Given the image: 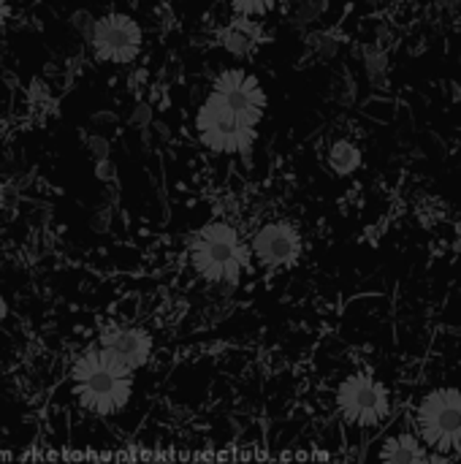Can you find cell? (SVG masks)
<instances>
[{
  "label": "cell",
  "instance_id": "obj_1",
  "mask_svg": "<svg viewBox=\"0 0 461 464\" xmlns=\"http://www.w3.org/2000/svg\"><path fill=\"white\" fill-rule=\"evenodd\" d=\"M71 386L76 402L92 416H117L133 397V372L111 362L95 348L82 351L71 364Z\"/></svg>",
  "mask_w": 461,
  "mask_h": 464
},
{
  "label": "cell",
  "instance_id": "obj_2",
  "mask_svg": "<svg viewBox=\"0 0 461 464\" xmlns=\"http://www.w3.org/2000/svg\"><path fill=\"white\" fill-rule=\"evenodd\" d=\"M187 258L193 272L212 285H239L253 264L250 245L231 223L223 220L206 223L193 234Z\"/></svg>",
  "mask_w": 461,
  "mask_h": 464
},
{
  "label": "cell",
  "instance_id": "obj_3",
  "mask_svg": "<svg viewBox=\"0 0 461 464\" xmlns=\"http://www.w3.org/2000/svg\"><path fill=\"white\" fill-rule=\"evenodd\" d=\"M416 435L432 454H461V389L440 386L416 405Z\"/></svg>",
  "mask_w": 461,
  "mask_h": 464
},
{
  "label": "cell",
  "instance_id": "obj_4",
  "mask_svg": "<svg viewBox=\"0 0 461 464\" xmlns=\"http://www.w3.org/2000/svg\"><path fill=\"white\" fill-rule=\"evenodd\" d=\"M196 133L201 144L217 155H242L255 144L258 125L242 117L217 92H209L196 114Z\"/></svg>",
  "mask_w": 461,
  "mask_h": 464
},
{
  "label": "cell",
  "instance_id": "obj_5",
  "mask_svg": "<svg viewBox=\"0 0 461 464\" xmlns=\"http://www.w3.org/2000/svg\"><path fill=\"white\" fill-rule=\"evenodd\" d=\"M334 402L345 424L356 430H378L391 419V392L370 372L348 375L337 386Z\"/></svg>",
  "mask_w": 461,
  "mask_h": 464
},
{
  "label": "cell",
  "instance_id": "obj_6",
  "mask_svg": "<svg viewBox=\"0 0 461 464\" xmlns=\"http://www.w3.org/2000/svg\"><path fill=\"white\" fill-rule=\"evenodd\" d=\"M90 49L98 63H111V65H128L141 54L144 46V33L141 24L120 11L103 14L101 19L92 22L90 33Z\"/></svg>",
  "mask_w": 461,
  "mask_h": 464
},
{
  "label": "cell",
  "instance_id": "obj_7",
  "mask_svg": "<svg viewBox=\"0 0 461 464\" xmlns=\"http://www.w3.org/2000/svg\"><path fill=\"white\" fill-rule=\"evenodd\" d=\"M250 256L255 264L272 272L293 269L304 256L302 231L288 220H269L264 223L250 239Z\"/></svg>",
  "mask_w": 461,
  "mask_h": 464
},
{
  "label": "cell",
  "instance_id": "obj_8",
  "mask_svg": "<svg viewBox=\"0 0 461 464\" xmlns=\"http://www.w3.org/2000/svg\"><path fill=\"white\" fill-rule=\"evenodd\" d=\"M98 351L106 353L111 362H117L120 367H125L128 372H139L141 367L149 364L155 343L149 337V332L130 326V324H109L101 329L98 334Z\"/></svg>",
  "mask_w": 461,
  "mask_h": 464
},
{
  "label": "cell",
  "instance_id": "obj_9",
  "mask_svg": "<svg viewBox=\"0 0 461 464\" xmlns=\"http://www.w3.org/2000/svg\"><path fill=\"white\" fill-rule=\"evenodd\" d=\"M212 92H217L226 103H231L242 117H247L253 125H261L266 114V92L264 84L245 68H226L212 84Z\"/></svg>",
  "mask_w": 461,
  "mask_h": 464
},
{
  "label": "cell",
  "instance_id": "obj_10",
  "mask_svg": "<svg viewBox=\"0 0 461 464\" xmlns=\"http://www.w3.org/2000/svg\"><path fill=\"white\" fill-rule=\"evenodd\" d=\"M264 41H266L264 27L250 16H234L220 30V46L234 57H250L253 52H258Z\"/></svg>",
  "mask_w": 461,
  "mask_h": 464
},
{
  "label": "cell",
  "instance_id": "obj_11",
  "mask_svg": "<svg viewBox=\"0 0 461 464\" xmlns=\"http://www.w3.org/2000/svg\"><path fill=\"white\" fill-rule=\"evenodd\" d=\"M427 446L421 443V438L416 432H397L391 435L383 449H380V464H424L427 459Z\"/></svg>",
  "mask_w": 461,
  "mask_h": 464
},
{
  "label": "cell",
  "instance_id": "obj_12",
  "mask_svg": "<svg viewBox=\"0 0 461 464\" xmlns=\"http://www.w3.org/2000/svg\"><path fill=\"white\" fill-rule=\"evenodd\" d=\"M329 166H331L334 174L348 177V174H353V171L361 166V150H359L353 141L340 139V141H334L331 150H329Z\"/></svg>",
  "mask_w": 461,
  "mask_h": 464
},
{
  "label": "cell",
  "instance_id": "obj_13",
  "mask_svg": "<svg viewBox=\"0 0 461 464\" xmlns=\"http://www.w3.org/2000/svg\"><path fill=\"white\" fill-rule=\"evenodd\" d=\"M364 54H367V73H370L372 84L375 87H383L386 84V54L378 52V49H372V46H367Z\"/></svg>",
  "mask_w": 461,
  "mask_h": 464
},
{
  "label": "cell",
  "instance_id": "obj_14",
  "mask_svg": "<svg viewBox=\"0 0 461 464\" xmlns=\"http://www.w3.org/2000/svg\"><path fill=\"white\" fill-rule=\"evenodd\" d=\"M236 16H264L269 14L280 0H228Z\"/></svg>",
  "mask_w": 461,
  "mask_h": 464
},
{
  "label": "cell",
  "instance_id": "obj_15",
  "mask_svg": "<svg viewBox=\"0 0 461 464\" xmlns=\"http://www.w3.org/2000/svg\"><path fill=\"white\" fill-rule=\"evenodd\" d=\"M424 464H456V459H454V457H446V454H432V451H429Z\"/></svg>",
  "mask_w": 461,
  "mask_h": 464
},
{
  "label": "cell",
  "instance_id": "obj_16",
  "mask_svg": "<svg viewBox=\"0 0 461 464\" xmlns=\"http://www.w3.org/2000/svg\"><path fill=\"white\" fill-rule=\"evenodd\" d=\"M8 16H11V0H0V27L8 22Z\"/></svg>",
  "mask_w": 461,
  "mask_h": 464
},
{
  "label": "cell",
  "instance_id": "obj_17",
  "mask_svg": "<svg viewBox=\"0 0 461 464\" xmlns=\"http://www.w3.org/2000/svg\"><path fill=\"white\" fill-rule=\"evenodd\" d=\"M5 315H8V304H5V299L0 296V326H3V321H5Z\"/></svg>",
  "mask_w": 461,
  "mask_h": 464
},
{
  "label": "cell",
  "instance_id": "obj_18",
  "mask_svg": "<svg viewBox=\"0 0 461 464\" xmlns=\"http://www.w3.org/2000/svg\"><path fill=\"white\" fill-rule=\"evenodd\" d=\"M437 3H440V5H443V8H451V5H454V3H456V0H437Z\"/></svg>",
  "mask_w": 461,
  "mask_h": 464
}]
</instances>
